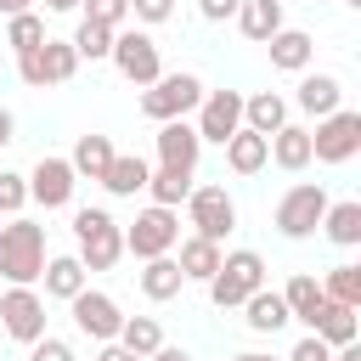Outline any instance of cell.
<instances>
[{"mask_svg":"<svg viewBox=\"0 0 361 361\" xmlns=\"http://www.w3.org/2000/svg\"><path fill=\"white\" fill-rule=\"evenodd\" d=\"M118 158V147H113V135H96V130H85L79 141H73V152H68V169L79 175V180H96L102 186V175H107V164Z\"/></svg>","mask_w":361,"mask_h":361,"instance_id":"obj_18","label":"cell"},{"mask_svg":"<svg viewBox=\"0 0 361 361\" xmlns=\"http://www.w3.org/2000/svg\"><path fill=\"white\" fill-rule=\"evenodd\" d=\"M23 180H28V203H39L45 214H51V209H73L79 175L68 169V158H56V152H39V158H34V169H28Z\"/></svg>","mask_w":361,"mask_h":361,"instance_id":"obj_11","label":"cell"},{"mask_svg":"<svg viewBox=\"0 0 361 361\" xmlns=\"http://www.w3.org/2000/svg\"><path fill=\"white\" fill-rule=\"evenodd\" d=\"M113 344H124L135 361H147V355L164 344V327H158V316H124V327H118Z\"/></svg>","mask_w":361,"mask_h":361,"instance_id":"obj_32","label":"cell"},{"mask_svg":"<svg viewBox=\"0 0 361 361\" xmlns=\"http://www.w3.org/2000/svg\"><path fill=\"white\" fill-rule=\"evenodd\" d=\"M322 299H333V305H350V310H361V265H327L322 276Z\"/></svg>","mask_w":361,"mask_h":361,"instance_id":"obj_30","label":"cell"},{"mask_svg":"<svg viewBox=\"0 0 361 361\" xmlns=\"http://www.w3.org/2000/svg\"><path fill=\"white\" fill-rule=\"evenodd\" d=\"M265 51H271V68H276V73H305V68L316 62V39H310L305 28H276V34L265 39Z\"/></svg>","mask_w":361,"mask_h":361,"instance_id":"obj_16","label":"cell"},{"mask_svg":"<svg viewBox=\"0 0 361 361\" xmlns=\"http://www.w3.org/2000/svg\"><path fill=\"white\" fill-rule=\"evenodd\" d=\"M192 186H197V169H169V164H158V169L147 175V197H152L158 209H180Z\"/></svg>","mask_w":361,"mask_h":361,"instance_id":"obj_28","label":"cell"},{"mask_svg":"<svg viewBox=\"0 0 361 361\" xmlns=\"http://www.w3.org/2000/svg\"><path fill=\"white\" fill-rule=\"evenodd\" d=\"M327 186L322 180H293L282 197H276V209H271V226L288 237V243H305V237H316L322 231V214H327Z\"/></svg>","mask_w":361,"mask_h":361,"instance_id":"obj_3","label":"cell"},{"mask_svg":"<svg viewBox=\"0 0 361 361\" xmlns=\"http://www.w3.org/2000/svg\"><path fill=\"white\" fill-rule=\"evenodd\" d=\"M17 79H23L28 90H45V68H39V51H28V56H17Z\"/></svg>","mask_w":361,"mask_h":361,"instance_id":"obj_41","label":"cell"},{"mask_svg":"<svg viewBox=\"0 0 361 361\" xmlns=\"http://www.w3.org/2000/svg\"><path fill=\"white\" fill-rule=\"evenodd\" d=\"M231 361H276V355H265V350H237Z\"/></svg>","mask_w":361,"mask_h":361,"instance_id":"obj_48","label":"cell"},{"mask_svg":"<svg viewBox=\"0 0 361 361\" xmlns=\"http://www.w3.org/2000/svg\"><path fill=\"white\" fill-rule=\"evenodd\" d=\"M51 34H45V11H17V17H6V45L17 51V56H28V51H39Z\"/></svg>","mask_w":361,"mask_h":361,"instance_id":"obj_33","label":"cell"},{"mask_svg":"<svg viewBox=\"0 0 361 361\" xmlns=\"http://www.w3.org/2000/svg\"><path fill=\"white\" fill-rule=\"evenodd\" d=\"M28 361H73V344H68V338H56V333H45V338H34V344H28Z\"/></svg>","mask_w":361,"mask_h":361,"instance_id":"obj_39","label":"cell"},{"mask_svg":"<svg viewBox=\"0 0 361 361\" xmlns=\"http://www.w3.org/2000/svg\"><path fill=\"white\" fill-rule=\"evenodd\" d=\"M147 175H152V164H147L141 152H118V158L107 164V175H102V192H107V197H141V192H147Z\"/></svg>","mask_w":361,"mask_h":361,"instance_id":"obj_22","label":"cell"},{"mask_svg":"<svg viewBox=\"0 0 361 361\" xmlns=\"http://www.w3.org/2000/svg\"><path fill=\"white\" fill-rule=\"evenodd\" d=\"M11 141H17V113H11V107H0V152H6Z\"/></svg>","mask_w":361,"mask_h":361,"instance_id":"obj_43","label":"cell"},{"mask_svg":"<svg viewBox=\"0 0 361 361\" xmlns=\"http://www.w3.org/2000/svg\"><path fill=\"white\" fill-rule=\"evenodd\" d=\"M237 6H243V0H197V17H203V23H231Z\"/></svg>","mask_w":361,"mask_h":361,"instance_id":"obj_42","label":"cell"},{"mask_svg":"<svg viewBox=\"0 0 361 361\" xmlns=\"http://www.w3.org/2000/svg\"><path fill=\"white\" fill-rule=\"evenodd\" d=\"M39 68H45V90H51V85H68L79 73V56H73L68 39H45L39 45Z\"/></svg>","mask_w":361,"mask_h":361,"instance_id":"obj_35","label":"cell"},{"mask_svg":"<svg viewBox=\"0 0 361 361\" xmlns=\"http://www.w3.org/2000/svg\"><path fill=\"white\" fill-rule=\"evenodd\" d=\"M175 243H180V209L147 203L124 226V254H135V259H164V254H175Z\"/></svg>","mask_w":361,"mask_h":361,"instance_id":"obj_6","label":"cell"},{"mask_svg":"<svg viewBox=\"0 0 361 361\" xmlns=\"http://www.w3.org/2000/svg\"><path fill=\"white\" fill-rule=\"evenodd\" d=\"M51 316H45V293L39 288H6L0 293V327H6V338L11 344H34V338H45L51 327H45Z\"/></svg>","mask_w":361,"mask_h":361,"instance_id":"obj_10","label":"cell"},{"mask_svg":"<svg viewBox=\"0 0 361 361\" xmlns=\"http://www.w3.org/2000/svg\"><path fill=\"white\" fill-rule=\"evenodd\" d=\"M68 316H73V327H79L90 344H113V338H118V327H124L118 299H113V293H102V288L73 293V299H68Z\"/></svg>","mask_w":361,"mask_h":361,"instance_id":"obj_12","label":"cell"},{"mask_svg":"<svg viewBox=\"0 0 361 361\" xmlns=\"http://www.w3.org/2000/svg\"><path fill=\"white\" fill-rule=\"evenodd\" d=\"M107 62L135 85V90H147L158 73H164V56H158V39L147 34V28H118L113 34V51H107Z\"/></svg>","mask_w":361,"mask_h":361,"instance_id":"obj_8","label":"cell"},{"mask_svg":"<svg viewBox=\"0 0 361 361\" xmlns=\"http://www.w3.org/2000/svg\"><path fill=\"white\" fill-rule=\"evenodd\" d=\"M147 361H192V355H186V350H180V344H158V350H152V355H147Z\"/></svg>","mask_w":361,"mask_h":361,"instance_id":"obj_44","label":"cell"},{"mask_svg":"<svg viewBox=\"0 0 361 361\" xmlns=\"http://www.w3.org/2000/svg\"><path fill=\"white\" fill-rule=\"evenodd\" d=\"M113 34L118 28H102V23H90V17H79V28H73V56L79 62H107V51H113Z\"/></svg>","mask_w":361,"mask_h":361,"instance_id":"obj_34","label":"cell"},{"mask_svg":"<svg viewBox=\"0 0 361 361\" xmlns=\"http://www.w3.org/2000/svg\"><path fill=\"white\" fill-rule=\"evenodd\" d=\"M231 23H237V28H243V39H254V45H265L276 28H288V17H282V0H243Z\"/></svg>","mask_w":361,"mask_h":361,"instance_id":"obj_26","label":"cell"},{"mask_svg":"<svg viewBox=\"0 0 361 361\" xmlns=\"http://www.w3.org/2000/svg\"><path fill=\"white\" fill-rule=\"evenodd\" d=\"M288 113H293V107H288L282 90H254V96H243V130H254V135H265V141L288 124Z\"/></svg>","mask_w":361,"mask_h":361,"instance_id":"obj_17","label":"cell"},{"mask_svg":"<svg viewBox=\"0 0 361 361\" xmlns=\"http://www.w3.org/2000/svg\"><path fill=\"white\" fill-rule=\"evenodd\" d=\"M271 164V152H265V135H254V130H237L231 141H226V169L231 175H259Z\"/></svg>","mask_w":361,"mask_h":361,"instance_id":"obj_29","label":"cell"},{"mask_svg":"<svg viewBox=\"0 0 361 361\" xmlns=\"http://www.w3.org/2000/svg\"><path fill=\"white\" fill-rule=\"evenodd\" d=\"M361 152V113L355 107H338L327 118H316L310 130V164H350Z\"/></svg>","mask_w":361,"mask_h":361,"instance_id":"obj_9","label":"cell"},{"mask_svg":"<svg viewBox=\"0 0 361 361\" xmlns=\"http://www.w3.org/2000/svg\"><path fill=\"white\" fill-rule=\"evenodd\" d=\"M45 226L17 214L0 226V276L6 288H39V271H45Z\"/></svg>","mask_w":361,"mask_h":361,"instance_id":"obj_1","label":"cell"},{"mask_svg":"<svg viewBox=\"0 0 361 361\" xmlns=\"http://www.w3.org/2000/svg\"><path fill=\"white\" fill-rule=\"evenodd\" d=\"M152 147H158V164H169V169H197V158H203V141H197L192 118H169V124H158Z\"/></svg>","mask_w":361,"mask_h":361,"instance_id":"obj_15","label":"cell"},{"mask_svg":"<svg viewBox=\"0 0 361 361\" xmlns=\"http://www.w3.org/2000/svg\"><path fill=\"white\" fill-rule=\"evenodd\" d=\"M220 243H209V237H180L175 243V265H180V276L186 282H209L214 271H220Z\"/></svg>","mask_w":361,"mask_h":361,"instance_id":"obj_25","label":"cell"},{"mask_svg":"<svg viewBox=\"0 0 361 361\" xmlns=\"http://www.w3.org/2000/svg\"><path fill=\"white\" fill-rule=\"evenodd\" d=\"M51 17H68V11H79V0H39Z\"/></svg>","mask_w":361,"mask_h":361,"instance_id":"obj_46","label":"cell"},{"mask_svg":"<svg viewBox=\"0 0 361 361\" xmlns=\"http://www.w3.org/2000/svg\"><path fill=\"white\" fill-rule=\"evenodd\" d=\"M276 293H282L288 316L310 327V316H316V305H322V282H316L310 271H299V276H288V288H276Z\"/></svg>","mask_w":361,"mask_h":361,"instance_id":"obj_31","label":"cell"},{"mask_svg":"<svg viewBox=\"0 0 361 361\" xmlns=\"http://www.w3.org/2000/svg\"><path fill=\"white\" fill-rule=\"evenodd\" d=\"M203 90H209V85H203L197 73H186V68H180V73H158V79L141 90V113H147L152 124L192 118V113H197V102H203Z\"/></svg>","mask_w":361,"mask_h":361,"instance_id":"obj_5","label":"cell"},{"mask_svg":"<svg viewBox=\"0 0 361 361\" xmlns=\"http://www.w3.org/2000/svg\"><path fill=\"white\" fill-rule=\"evenodd\" d=\"M203 288H209V305H214V310H237L248 293L265 288V259H259L254 248H231V254H220V271H214Z\"/></svg>","mask_w":361,"mask_h":361,"instance_id":"obj_4","label":"cell"},{"mask_svg":"<svg viewBox=\"0 0 361 361\" xmlns=\"http://www.w3.org/2000/svg\"><path fill=\"white\" fill-rule=\"evenodd\" d=\"M186 226H192V237H209V243H226L231 231H237V197L226 192V186H192L186 192Z\"/></svg>","mask_w":361,"mask_h":361,"instance_id":"obj_7","label":"cell"},{"mask_svg":"<svg viewBox=\"0 0 361 361\" xmlns=\"http://www.w3.org/2000/svg\"><path fill=\"white\" fill-rule=\"evenodd\" d=\"M96 361H135V355H130L124 344H102V350H96Z\"/></svg>","mask_w":361,"mask_h":361,"instance_id":"obj_45","label":"cell"},{"mask_svg":"<svg viewBox=\"0 0 361 361\" xmlns=\"http://www.w3.org/2000/svg\"><path fill=\"white\" fill-rule=\"evenodd\" d=\"M135 288H141L152 305H169V299H180L186 276H180V265H175V254H164V259H141V271H135Z\"/></svg>","mask_w":361,"mask_h":361,"instance_id":"obj_20","label":"cell"},{"mask_svg":"<svg viewBox=\"0 0 361 361\" xmlns=\"http://www.w3.org/2000/svg\"><path fill=\"white\" fill-rule=\"evenodd\" d=\"M305 333H316L327 350H338V344H355V338H361V322H355V310H350V305H333V299H322Z\"/></svg>","mask_w":361,"mask_h":361,"instance_id":"obj_19","label":"cell"},{"mask_svg":"<svg viewBox=\"0 0 361 361\" xmlns=\"http://www.w3.org/2000/svg\"><path fill=\"white\" fill-rule=\"evenodd\" d=\"M282 361H333V350H327V344H322L316 333H305V338H299V344H293V350H288Z\"/></svg>","mask_w":361,"mask_h":361,"instance_id":"obj_40","label":"cell"},{"mask_svg":"<svg viewBox=\"0 0 361 361\" xmlns=\"http://www.w3.org/2000/svg\"><path fill=\"white\" fill-rule=\"evenodd\" d=\"M28 209V180L17 169H0V220H17Z\"/></svg>","mask_w":361,"mask_h":361,"instance_id":"obj_36","label":"cell"},{"mask_svg":"<svg viewBox=\"0 0 361 361\" xmlns=\"http://www.w3.org/2000/svg\"><path fill=\"white\" fill-rule=\"evenodd\" d=\"M192 130H197V141H203V147H209V141H214V147H226V141L243 130V90H203Z\"/></svg>","mask_w":361,"mask_h":361,"instance_id":"obj_13","label":"cell"},{"mask_svg":"<svg viewBox=\"0 0 361 361\" xmlns=\"http://www.w3.org/2000/svg\"><path fill=\"white\" fill-rule=\"evenodd\" d=\"M79 17H90L102 28H124L130 23V0H79Z\"/></svg>","mask_w":361,"mask_h":361,"instance_id":"obj_37","label":"cell"},{"mask_svg":"<svg viewBox=\"0 0 361 361\" xmlns=\"http://www.w3.org/2000/svg\"><path fill=\"white\" fill-rule=\"evenodd\" d=\"M310 6H327V0H310Z\"/></svg>","mask_w":361,"mask_h":361,"instance_id":"obj_49","label":"cell"},{"mask_svg":"<svg viewBox=\"0 0 361 361\" xmlns=\"http://www.w3.org/2000/svg\"><path fill=\"white\" fill-rule=\"evenodd\" d=\"M265 152H271V164L288 169V175L310 169V124H282V130L265 141Z\"/></svg>","mask_w":361,"mask_h":361,"instance_id":"obj_21","label":"cell"},{"mask_svg":"<svg viewBox=\"0 0 361 361\" xmlns=\"http://www.w3.org/2000/svg\"><path fill=\"white\" fill-rule=\"evenodd\" d=\"M73 259L85 271H113L124 259V226L107 209H73Z\"/></svg>","mask_w":361,"mask_h":361,"instance_id":"obj_2","label":"cell"},{"mask_svg":"<svg viewBox=\"0 0 361 361\" xmlns=\"http://www.w3.org/2000/svg\"><path fill=\"white\" fill-rule=\"evenodd\" d=\"M237 310H243V322H248V333H259V338H265V333H282V327L293 322L276 288H259V293H248V299H243Z\"/></svg>","mask_w":361,"mask_h":361,"instance_id":"obj_24","label":"cell"},{"mask_svg":"<svg viewBox=\"0 0 361 361\" xmlns=\"http://www.w3.org/2000/svg\"><path fill=\"white\" fill-rule=\"evenodd\" d=\"M322 237H327L333 248H361V203H355V197L327 203V214H322Z\"/></svg>","mask_w":361,"mask_h":361,"instance_id":"obj_27","label":"cell"},{"mask_svg":"<svg viewBox=\"0 0 361 361\" xmlns=\"http://www.w3.org/2000/svg\"><path fill=\"white\" fill-rule=\"evenodd\" d=\"M288 107H299L305 118H327V113H338V107H344V85H338V73L305 68V73H299V90H293Z\"/></svg>","mask_w":361,"mask_h":361,"instance_id":"obj_14","label":"cell"},{"mask_svg":"<svg viewBox=\"0 0 361 361\" xmlns=\"http://www.w3.org/2000/svg\"><path fill=\"white\" fill-rule=\"evenodd\" d=\"M39 282H45V299H73V293H85L90 288V271L73 259V254H51L45 259V271H39Z\"/></svg>","mask_w":361,"mask_h":361,"instance_id":"obj_23","label":"cell"},{"mask_svg":"<svg viewBox=\"0 0 361 361\" xmlns=\"http://www.w3.org/2000/svg\"><path fill=\"white\" fill-rule=\"evenodd\" d=\"M0 11H6V17H17V11H39V0H0Z\"/></svg>","mask_w":361,"mask_h":361,"instance_id":"obj_47","label":"cell"},{"mask_svg":"<svg viewBox=\"0 0 361 361\" xmlns=\"http://www.w3.org/2000/svg\"><path fill=\"white\" fill-rule=\"evenodd\" d=\"M130 17H135V28H158L175 17V0H130Z\"/></svg>","mask_w":361,"mask_h":361,"instance_id":"obj_38","label":"cell"}]
</instances>
